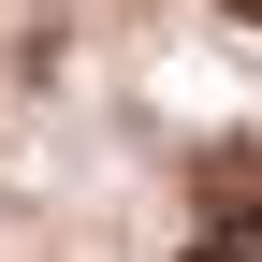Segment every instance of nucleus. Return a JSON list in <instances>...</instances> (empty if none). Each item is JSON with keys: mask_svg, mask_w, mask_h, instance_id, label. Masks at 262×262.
<instances>
[{"mask_svg": "<svg viewBox=\"0 0 262 262\" xmlns=\"http://www.w3.org/2000/svg\"><path fill=\"white\" fill-rule=\"evenodd\" d=\"M175 262H262V248H248V233H189Z\"/></svg>", "mask_w": 262, "mask_h": 262, "instance_id": "obj_2", "label": "nucleus"}, {"mask_svg": "<svg viewBox=\"0 0 262 262\" xmlns=\"http://www.w3.org/2000/svg\"><path fill=\"white\" fill-rule=\"evenodd\" d=\"M189 204H204V233H248L262 248V146H219L204 175H189Z\"/></svg>", "mask_w": 262, "mask_h": 262, "instance_id": "obj_1", "label": "nucleus"}, {"mask_svg": "<svg viewBox=\"0 0 262 262\" xmlns=\"http://www.w3.org/2000/svg\"><path fill=\"white\" fill-rule=\"evenodd\" d=\"M219 15H248V29H262V0H219Z\"/></svg>", "mask_w": 262, "mask_h": 262, "instance_id": "obj_3", "label": "nucleus"}]
</instances>
